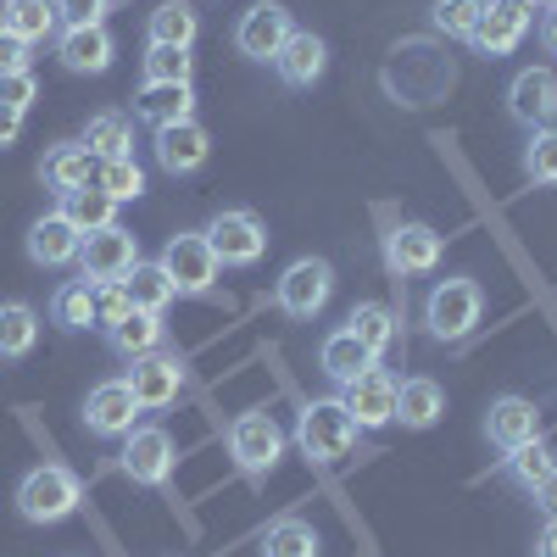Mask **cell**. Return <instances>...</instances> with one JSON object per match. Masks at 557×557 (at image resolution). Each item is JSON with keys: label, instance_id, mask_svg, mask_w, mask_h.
Returning <instances> with one entry per match:
<instances>
[{"label": "cell", "instance_id": "9", "mask_svg": "<svg viewBox=\"0 0 557 557\" xmlns=\"http://www.w3.org/2000/svg\"><path fill=\"white\" fill-rule=\"evenodd\" d=\"M139 262V240L128 235L123 223L112 228H96V235H84V251H78V278L84 285H123Z\"/></svg>", "mask_w": 557, "mask_h": 557}, {"label": "cell", "instance_id": "31", "mask_svg": "<svg viewBox=\"0 0 557 557\" xmlns=\"http://www.w3.org/2000/svg\"><path fill=\"white\" fill-rule=\"evenodd\" d=\"M318 552H323V541L301 513H285L262 530V557H318Z\"/></svg>", "mask_w": 557, "mask_h": 557}, {"label": "cell", "instance_id": "44", "mask_svg": "<svg viewBox=\"0 0 557 557\" xmlns=\"http://www.w3.org/2000/svg\"><path fill=\"white\" fill-rule=\"evenodd\" d=\"M28 62H34V45H23L17 34L0 28V73H28Z\"/></svg>", "mask_w": 557, "mask_h": 557}, {"label": "cell", "instance_id": "23", "mask_svg": "<svg viewBox=\"0 0 557 557\" xmlns=\"http://www.w3.org/2000/svg\"><path fill=\"white\" fill-rule=\"evenodd\" d=\"M446 418V391L430 374H412L396 385V424L401 430H435Z\"/></svg>", "mask_w": 557, "mask_h": 557}, {"label": "cell", "instance_id": "16", "mask_svg": "<svg viewBox=\"0 0 557 557\" xmlns=\"http://www.w3.org/2000/svg\"><path fill=\"white\" fill-rule=\"evenodd\" d=\"M151 151H157V168H162V173H173V178H190V173H201V168H207V157H212V134H207V123L184 117V123L157 128Z\"/></svg>", "mask_w": 557, "mask_h": 557}, {"label": "cell", "instance_id": "32", "mask_svg": "<svg viewBox=\"0 0 557 557\" xmlns=\"http://www.w3.org/2000/svg\"><path fill=\"white\" fill-rule=\"evenodd\" d=\"M84 146L96 162H112V157H134V123L123 112H96L84 123Z\"/></svg>", "mask_w": 557, "mask_h": 557}, {"label": "cell", "instance_id": "41", "mask_svg": "<svg viewBox=\"0 0 557 557\" xmlns=\"http://www.w3.org/2000/svg\"><path fill=\"white\" fill-rule=\"evenodd\" d=\"M34 101H39V78H34V67H28V73H0V107L28 112Z\"/></svg>", "mask_w": 557, "mask_h": 557}, {"label": "cell", "instance_id": "37", "mask_svg": "<svg viewBox=\"0 0 557 557\" xmlns=\"http://www.w3.org/2000/svg\"><path fill=\"white\" fill-rule=\"evenodd\" d=\"M524 178L535 190H557V123L552 128H530L524 139Z\"/></svg>", "mask_w": 557, "mask_h": 557}, {"label": "cell", "instance_id": "8", "mask_svg": "<svg viewBox=\"0 0 557 557\" xmlns=\"http://www.w3.org/2000/svg\"><path fill=\"white\" fill-rule=\"evenodd\" d=\"M162 273L173 278V290L178 296H218V278H223V262L212 257V246H207V235H173L168 246H162Z\"/></svg>", "mask_w": 557, "mask_h": 557}, {"label": "cell", "instance_id": "43", "mask_svg": "<svg viewBox=\"0 0 557 557\" xmlns=\"http://www.w3.org/2000/svg\"><path fill=\"white\" fill-rule=\"evenodd\" d=\"M112 0H57V17L62 28H89V23H107Z\"/></svg>", "mask_w": 557, "mask_h": 557}, {"label": "cell", "instance_id": "22", "mask_svg": "<svg viewBox=\"0 0 557 557\" xmlns=\"http://www.w3.org/2000/svg\"><path fill=\"white\" fill-rule=\"evenodd\" d=\"M84 251V235L62 218V212H45L34 228H28V262L34 268H73Z\"/></svg>", "mask_w": 557, "mask_h": 557}, {"label": "cell", "instance_id": "2", "mask_svg": "<svg viewBox=\"0 0 557 557\" xmlns=\"http://www.w3.org/2000/svg\"><path fill=\"white\" fill-rule=\"evenodd\" d=\"M12 502H17V519H28V524H62L84 507V480L67 462H39V469H28L17 480Z\"/></svg>", "mask_w": 557, "mask_h": 557}, {"label": "cell", "instance_id": "4", "mask_svg": "<svg viewBox=\"0 0 557 557\" xmlns=\"http://www.w3.org/2000/svg\"><path fill=\"white\" fill-rule=\"evenodd\" d=\"M173 462H178V446L162 424H134L123 435V451H117V474L139 491H168L173 480Z\"/></svg>", "mask_w": 557, "mask_h": 557}, {"label": "cell", "instance_id": "33", "mask_svg": "<svg viewBox=\"0 0 557 557\" xmlns=\"http://www.w3.org/2000/svg\"><path fill=\"white\" fill-rule=\"evenodd\" d=\"M552 469H557V457L546 451V441H541V435H535V441H524V446H513V451H502V480H507V485H519L524 496H530Z\"/></svg>", "mask_w": 557, "mask_h": 557}, {"label": "cell", "instance_id": "14", "mask_svg": "<svg viewBox=\"0 0 557 557\" xmlns=\"http://www.w3.org/2000/svg\"><path fill=\"white\" fill-rule=\"evenodd\" d=\"M290 34H296L290 7H278V0H257V7H246L240 23H235V51L246 62H273L278 45H285Z\"/></svg>", "mask_w": 557, "mask_h": 557}, {"label": "cell", "instance_id": "21", "mask_svg": "<svg viewBox=\"0 0 557 557\" xmlns=\"http://www.w3.org/2000/svg\"><path fill=\"white\" fill-rule=\"evenodd\" d=\"M39 178H45V190H51V196L62 201V196L84 190V184H96V157H89V146H84V139H62V146H51V151H45V162H39Z\"/></svg>", "mask_w": 557, "mask_h": 557}, {"label": "cell", "instance_id": "38", "mask_svg": "<svg viewBox=\"0 0 557 557\" xmlns=\"http://www.w3.org/2000/svg\"><path fill=\"white\" fill-rule=\"evenodd\" d=\"M480 17H485V0H435L430 7V28L446 34V39H462V45L474 39Z\"/></svg>", "mask_w": 557, "mask_h": 557}, {"label": "cell", "instance_id": "34", "mask_svg": "<svg viewBox=\"0 0 557 557\" xmlns=\"http://www.w3.org/2000/svg\"><path fill=\"white\" fill-rule=\"evenodd\" d=\"M123 290H128V301H134L139 312H168V307L178 301L173 278L162 273V262H146V257L134 262V273L123 278Z\"/></svg>", "mask_w": 557, "mask_h": 557}, {"label": "cell", "instance_id": "46", "mask_svg": "<svg viewBox=\"0 0 557 557\" xmlns=\"http://www.w3.org/2000/svg\"><path fill=\"white\" fill-rule=\"evenodd\" d=\"M535 34H541V45H546V57H557V7H546V12L535 17Z\"/></svg>", "mask_w": 557, "mask_h": 557}, {"label": "cell", "instance_id": "29", "mask_svg": "<svg viewBox=\"0 0 557 557\" xmlns=\"http://www.w3.org/2000/svg\"><path fill=\"white\" fill-rule=\"evenodd\" d=\"M57 212L78 228V235H96V228H112V223H117V201L101 190V184H84V190L62 196Z\"/></svg>", "mask_w": 557, "mask_h": 557}, {"label": "cell", "instance_id": "13", "mask_svg": "<svg viewBox=\"0 0 557 557\" xmlns=\"http://www.w3.org/2000/svg\"><path fill=\"white\" fill-rule=\"evenodd\" d=\"M507 117L519 128H552L557 123V67L546 62L519 67L513 84H507Z\"/></svg>", "mask_w": 557, "mask_h": 557}, {"label": "cell", "instance_id": "28", "mask_svg": "<svg viewBox=\"0 0 557 557\" xmlns=\"http://www.w3.org/2000/svg\"><path fill=\"white\" fill-rule=\"evenodd\" d=\"M0 28L17 34L23 45H45L62 34V17H57V0H7L0 7Z\"/></svg>", "mask_w": 557, "mask_h": 557}, {"label": "cell", "instance_id": "47", "mask_svg": "<svg viewBox=\"0 0 557 557\" xmlns=\"http://www.w3.org/2000/svg\"><path fill=\"white\" fill-rule=\"evenodd\" d=\"M17 134H23V112L0 107V151H7V146H17Z\"/></svg>", "mask_w": 557, "mask_h": 557}, {"label": "cell", "instance_id": "17", "mask_svg": "<svg viewBox=\"0 0 557 557\" xmlns=\"http://www.w3.org/2000/svg\"><path fill=\"white\" fill-rule=\"evenodd\" d=\"M134 424H139V401H134L128 380H107V385L89 391V401H84V430H89V435L123 441Z\"/></svg>", "mask_w": 557, "mask_h": 557}, {"label": "cell", "instance_id": "24", "mask_svg": "<svg viewBox=\"0 0 557 557\" xmlns=\"http://www.w3.org/2000/svg\"><path fill=\"white\" fill-rule=\"evenodd\" d=\"M107 346L123 357V362H134V357H151V351H162L168 346V318L162 312H128L123 323H112L107 330Z\"/></svg>", "mask_w": 557, "mask_h": 557}, {"label": "cell", "instance_id": "42", "mask_svg": "<svg viewBox=\"0 0 557 557\" xmlns=\"http://www.w3.org/2000/svg\"><path fill=\"white\" fill-rule=\"evenodd\" d=\"M134 312V301H128V290L123 285H96V330L107 335L112 323H123Z\"/></svg>", "mask_w": 557, "mask_h": 557}, {"label": "cell", "instance_id": "36", "mask_svg": "<svg viewBox=\"0 0 557 557\" xmlns=\"http://www.w3.org/2000/svg\"><path fill=\"white\" fill-rule=\"evenodd\" d=\"M39 346V312L28 301H0V357L17 362Z\"/></svg>", "mask_w": 557, "mask_h": 557}, {"label": "cell", "instance_id": "39", "mask_svg": "<svg viewBox=\"0 0 557 557\" xmlns=\"http://www.w3.org/2000/svg\"><path fill=\"white\" fill-rule=\"evenodd\" d=\"M190 51H173V45H146V57H139V84H190Z\"/></svg>", "mask_w": 557, "mask_h": 557}, {"label": "cell", "instance_id": "45", "mask_svg": "<svg viewBox=\"0 0 557 557\" xmlns=\"http://www.w3.org/2000/svg\"><path fill=\"white\" fill-rule=\"evenodd\" d=\"M530 502H535V513H541V519H557V469L530 491Z\"/></svg>", "mask_w": 557, "mask_h": 557}, {"label": "cell", "instance_id": "27", "mask_svg": "<svg viewBox=\"0 0 557 557\" xmlns=\"http://www.w3.org/2000/svg\"><path fill=\"white\" fill-rule=\"evenodd\" d=\"M380 357L368 351L351 330H330L323 335V346H318V368H323V380H335V385H351L362 368H374Z\"/></svg>", "mask_w": 557, "mask_h": 557}, {"label": "cell", "instance_id": "18", "mask_svg": "<svg viewBox=\"0 0 557 557\" xmlns=\"http://www.w3.org/2000/svg\"><path fill=\"white\" fill-rule=\"evenodd\" d=\"M268 67L278 73V84H285V89H312L323 78V67H330V45H323L312 28H296L285 45H278V57Z\"/></svg>", "mask_w": 557, "mask_h": 557}, {"label": "cell", "instance_id": "26", "mask_svg": "<svg viewBox=\"0 0 557 557\" xmlns=\"http://www.w3.org/2000/svg\"><path fill=\"white\" fill-rule=\"evenodd\" d=\"M201 39V17L190 0H162V7L146 17V45H173V51H196Z\"/></svg>", "mask_w": 557, "mask_h": 557}, {"label": "cell", "instance_id": "48", "mask_svg": "<svg viewBox=\"0 0 557 557\" xmlns=\"http://www.w3.org/2000/svg\"><path fill=\"white\" fill-rule=\"evenodd\" d=\"M535 557H557V519H546V530L535 535Z\"/></svg>", "mask_w": 557, "mask_h": 557}, {"label": "cell", "instance_id": "11", "mask_svg": "<svg viewBox=\"0 0 557 557\" xmlns=\"http://www.w3.org/2000/svg\"><path fill=\"white\" fill-rule=\"evenodd\" d=\"M530 28H535V7H530V0H485V17H480L469 45L485 62H502V57L519 51Z\"/></svg>", "mask_w": 557, "mask_h": 557}, {"label": "cell", "instance_id": "49", "mask_svg": "<svg viewBox=\"0 0 557 557\" xmlns=\"http://www.w3.org/2000/svg\"><path fill=\"white\" fill-rule=\"evenodd\" d=\"M530 7H535V12H546V7H557V0H530Z\"/></svg>", "mask_w": 557, "mask_h": 557}, {"label": "cell", "instance_id": "10", "mask_svg": "<svg viewBox=\"0 0 557 557\" xmlns=\"http://www.w3.org/2000/svg\"><path fill=\"white\" fill-rule=\"evenodd\" d=\"M184 368H190V362H184V351H173V346H162L151 357H134L128 391H134L139 412H168L178 401V391H184Z\"/></svg>", "mask_w": 557, "mask_h": 557}, {"label": "cell", "instance_id": "25", "mask_svg": "<svg viewBox=\"0 0 557 557\" xmlns=\"http://www.w3.org/2000/svg\"><path fill=\"white\" fill-rule=\"evenodd\" d=\"M134 112L146 117L151 128H168V123L196 117V84H139Z\"/></svg>", "mask_w": 557, "mask_h": 557}, {"label": "cell", "instance_id": "35", "mask_svg": "<svg viewBox=\"0 0 557 557\" xmlns=\"http://www.w3.org/2000/svg\"><path fill=\"white\" fill-rule=\"evenodd\" d=\"M51 323L67 335L78 330H96V285H84V278H67V285H57L51 296Z\"/></svg>", "mask_w": 557, "mask_h": 557}, {"label": "cell", "instance_id": "12", "mask_svg": "<svg viewBox=\"0 0 557 557\" xmlns=\"http://www.w3.org/2000/svg\"><path fill=\"white\" fill-rule=\"evenodd\" d=\"M396 374L391 368H362V374L351 380V385H341V401H346V412L357 418V430L362 435H374V430H385V424H396Z\"/></svg>", "mask_w": 557, "mask_h": 557}, {"label": "cell", "instance_id": "3", "mask_svg": "<svg viewBox=\"0 0 557 557\" xmlns=\"http://www.w3.org/2000/svg\"><path fill=\"white\" fill-rule=\"evenodd\" d=\"M480 318H485V290H480V278H469V273L441 278V285L430 290V301H424V323H430V335L441 346L469 341L480 330Z\"/></svg>", "mask_w": 557, "mask_h": 557}, {"label": "cell", "instance_id": "5", "mask_svg": "<svg viewBox=\"0 0 557 557\" xmlns=\"http://www.w3.org/2000/svg\"><path fill=\"white\" fill-rule=\"evenodd\" d=\"M228 457H235V469L246 480H268L278 469V457H285V430H278V418L251 407L240 412L235 424H228Z\"/></svg>", "mask_w": 557, "mask_h": 557}, {"label": "cell", "instance_id": "6", "mask_svg": "<svg viewBox=\"0 0 557 557\" xmlns=\"http://www.w3.org/2000/svg\"><path fill=\"white\" fill-rule=\"evenodd\" d=\"M330 296H335V268L323 262V257H296L285 273L273 278V301H278V312L296 318V323L323 318Z\"/></svg>", "mask_w": 557, "mask_h": 557}, {"label": "cell", "instance_id": "20", "mask_svg": "<svg viewBox=\"0 0 557 557\" xmlns=\"http://www.w3.org/2000/svg\"><path fill=\"white\" fill-rule=\"evenodd\" d=\"M535 435H541V412H535L530 396H496V401H491V412H485V441H491L496 451H513V446H524V441H535Z\"/></svg>", "mask_w": 557, "mask_h": 557}, {"label": "cell", "instance_id": "15", "mask_svg": "<svg viewBox=\"0 0 557 557\" xmlns=\"http://www.w3.org/2000/svg\"><path fill=\"white\" fill-rule=\"evenodd\" d=\"M446 257V235L430 223H396L385 235V268L396 278H418V273H435Z\"/></svg>", "mask_w": 557, "mask_h": 557}, {"label": "cell", "instance_id": "30", "mask_svg": "<svg viewBox=\"0 0 557 557\" xmlns=\"http://www.w3.org/2000/svg\"><path fill=\"white\" fill-rule=\"evenodd\" d=\"M346 330L374 351V357H385L396 341H401V330H396V312L385 307V301H357L351 307V318H346Z\"/></svg>", "mask_w": 557, "mask_h": 557}, {"label": "cell", "instance_id": "40", "mask_svg": "<svg viewBox=\"0 0 557 557\" xmlns=\"http://www.w3.org/2000/svg\"><path fill=\"white\" fill-rule=\"evenodd\" d=\"M96 184L123 207V201L146 196V168H139L134 157H112V162H96Z\"/></svg>", "mask_w": 557, "mask_h": 557}, {"label": "cell", "instance_id": "7", "mask_svg": "<svg viewBox=\"0 0 557 557\" xmlns=\"http://www.w3.org/2000/svg\"><path fill=\"white\" fill-rule=\"evenodd\" d=\"M207 235V246H212V257L223 262V268H257L262 257H268V223L251 212V207H223V212H212V223L201 228Z\"/></svg>", "mask_w": 557, "mask_h": 557}, {"label": "cell", "instance_id": "19", "mask_svg": "<svg viewBox=\"0 0 557 557\" xmlns=\"http://www.w3.org/2000/svg\"><path fill=\"white\" fill-rule=\"evenodd\" d=\"M112 57H117V39L107 34V23H89V28H62L57 34V62L67 67V73H107L112 67Z\"/></svg>", "mask_w": 557, "mask_h": 557}, {"label": "cell", "instance_id": "1", "mask_svg": "<svg viewBox=\"0 0 557 557\" xmlns=\"http://www.w3.org/2000/svg\"><path fill=\"white\" fill-rule=\"evenodd\" d=\"M362 430H357V418L346 412L341 396H318L296 412V446L307 462H318V469H341V462L357 451Z\"/></svg>", "mask_w": 557, "mask_h": 557}]
</instances>
